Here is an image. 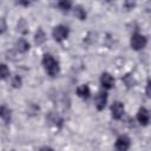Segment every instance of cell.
Listing matches in <instances>:
<instances>
[{
  "label": "cell",
  "mask_w": 151,
  "mask_h": 151,
  "mask_svg": "<svg viewBox=\"0 0 151 151\" xmlns=\"http://www.w3.org/2000/svg\"><path fill=\"white\" fill-rule=\"evenodd\" d=\"M42 65H44L46 72L51 77H55L59 73V71H60L59 63L51 54H44V57H42Z\"/></svg>",
  "instance_id": "1"
},
{
  "label": "cell",
  "mask_w": 151,
  "mask_h": 151,
  "mask_svg": "<svg viewBox=\"0 0 151 151\" xmlns=\"http://www.w3.org/2000/svg\"><path fill=\"white\" fill-rule=\"evenodd\" d=\"M147 44V39L146 37H144L143 34L140 33H134L132 34L131 37V40H130V45L133 50L136 51H139V50H143Z\"/></svg>",
  "instance_id": "2"
},
{
  "label": "cell",
  "mask_w": 151,
  "mask_h": 151,
  "mask_svg": "<svg viewBox=\"0 0 151 151\" xmlns=\"http://www.w3.org/2000/svg\"><path fill=\"white\" fill-rule=\"evenodd\" d=\"M70 34V29L67 26L65 25H58L53 28V32H52V35L54 38L55 41H63L65 40Z\"/></svg>",
  "instance_id": "3"
},
{
  "label": "cell",
  "mask_w": 151,
  "mask_h": 151,
  "mask_svg": "<svg viewBox=\"0 0 151 151\" xmlns=\"http://www.w3.org/2000/svg\"><path fill=\"white\" fill-rule=\"evenodd\" d=\"M130 144H131V142L127 136H119L116 140L114 147L117 151H127L130 147Z\"/></svg>",
  "instance_id": "4"
},
{
  "label": "cell",
  "mask_w": 151,
  "mask_h": 151,
  "mask_svg": "<svg viewBox=\"0 0 151 151\" xmlns=\"http://www.w3.org/2000/svg\"><path fill=\"white\" fill-rule=\"evenodd\" d=\"M106 103H107V93L105 91H99L94 98V104H96L97 110L99 111L104 110V107L106 106Z\"/></svg>",
  "instance_id": "5"
},
{
  "label": "cell",
  "mask_w": 151,
  "mask_h": 151,
  "mask_svg": "<svg viewBox=\"0 0 151 151\" xmlns=\"http://www.w3.org/2000/svg\"><path fill=\"white\" fill-rule=\"evenodd\" d=\"M124 104L122 101H114L111 105V114L113 119H120L124 114Z\"/></svg>",
  "instance_id": "6"
},
{
  "label": "cell",
  "mask_w": 151,
  "mask_h": 151,
  "mask_svg": "<svg viewBox=\"0 0 151 151\" xmlns=\"http://www.w3.org/2000/svg\"><path fill=\"white\" fill-rule=\"evenodd\" d=\"M100 84H101V86H103L104 88H106V90L112 88V87L114 86V78H113L110 73L104 72V73H101V76H100Z\"/></svg>",
  "instance_id": "7"
},
{
  "label": "cell",
  "mask_w": 151,
  "mask_h": 151,
  "mask_svg": "<svg viewBox=\"0 0 151 151\" xmlns=\"http://www.w3.org/2000/svg\"><path fill=\"white\" fill-rule=\"evenodd\" d=\"M137 120L139 122V124H142V125H144V126L150 123V113H149V111H147L145 107H140V109L138 110Z\"/></svg>",
  "instance_id": "8"
},
{
  "label": "cell",
  "mask_w": 151,
  "mask_h": 151,
  "mask_svg": "<svg viewBox=\"0 0 151 151\" xmlns=\"http://www.w3.org/2000/svg\"><path fill=\"white\" fill-rule=\"evenodd\" d=\"M15 48H17L18 52L25 53V52H27V51L29 50V44H28V41H27L26 39L21 38V39H19V40L15 42Z\"/></svg>",
  "instance_id": "9"
},
{
  "label": "cell",
  "mask_w": 151,
  "mask_h": 151,
  "mask_svg": "<svg viewBox=\"0 0 151 151\" xmlns=\"http://www.w3.org/2000/svg\"><path fill=\"white\" fill-rule=\"evenodd\" d=\"M91 94V91H90V87L84 84V85H80L78 88H77V96L80 97L81 99H87Z\"/></svg>",
  "instance_id": "10"
},
{
  "label": "cell",
  "mask_w": 151,
  "mask_h": 151,
  "mask_svg": "<svg viewBox=\"0 0 151 151\" xmlns=\"http://www.w3.org/2000/svg\"><path fill=\"white\" fill-rule=\"evenodd\" d=\"M45 41H46V34H45V32L42 31V28L39 27V28L37 29L35 34H34V42H35L37 45H42Z\"/></svg>",
  "instance_id": "11"
},
{
  "label": "cell",
  "mask_w": 151,
  "mask_h": 151,
  "mask_svg": "<svg viewBox=\"0 0 151 151\" xmlns=\"http://www.w3.org/2000/svg\"><path fill=\"white\" fill-rule=\"evenodd\" d=\"M11 116H12L11 110L6 105H1L0 106V118H2L5 123H9L11 122Z\"/></svg>",
  "instance_id": "12"
},
{
  "label": "cell",
  "mask_w": 151,
  "mask_h": 151,
  "mask_svg": "<svg viewBox=\"0 0 151 151\" xmlns=\"http://www.w3.org/2000/svg\"><path fill=\"white\" fill-rule=\"evenodd\" d=\"M73 12H74V15L79 20H85L86 19V11L81 6H76L74 9H73Z\"/></svg>",
  "instance_id": "13"
},
{
  "label": "cell",
  "mask_w": 151,
  "mask_h": 151,
  "mask_svg": "<svg viewBox=\"0 0 151 151\" xmlns=\"http://www.w3.org/2000/svg\"><path fill=\"white\" fill-rule=\"evenodd\" d=\"M9 77V68L5 64H0V79H7Z\"/></svg>",
  "instance_id": "14"
},
{
  "label": "cell",
  "mask_w": 151,
  "mask_h": 151,
  "mask_svg": "<svg viewBox=\"0 0 151 151\" xmlns=\"http://www.w3.org/2000/svg\"><path fill=\"white\" fill-rule=\"evenodd\" d=\"M58 7L63 11V12H68L72 7V2L71 1H59L58 2Z\"/></svg>",
  "instance_id": "15"
},
{
  "label": "cell",
  "mask_w": 151,
  "mask_h": 151,
  "mask_svg": "<svg viewBox=\"0 0 151 151\" xmlns=\"http://www.w3.org/2000/svg\"><path fill=\"white\" fill-rule=\"evenodd\" d=\"M27 27H28V26H27L26 20H25V19H20V21L18 22V31H19L20 33L25 34V33H27V32H28Z\"/></svg>",
  "instance_id": "16"
},
{
  "label": "cell",
  "mask_w": 151,
  "mask_h": 151,
  "mask_svg": "<svg viewBox=\"0 0 151 151\" xmlns=\"http://www.w3.org/2000/svg\"><path fill=\"white\" fill-rule=\"evenodd\" d=\"M21 84H22V80H21V78L19 76H14L12 78V86L14 88H19L21 86Z\"/></svg>",
  "instance_id": "17"
},
{
  "label": "cell",
  "mask_w": 151,
  "mask_h": 151,
  "mask_svg": "<svg viewBox=\"0 0 151 151\" xmlns=\"http://www.w3.org/2000/svg\"><path fill=\"white\" fill-rule=\"evenodd\" d=\"M7 29V24H6V20L4 18H0V34L5 33Z\"/></svg>",
  "instance_id": "18"
},
{
  "label": "cell",
  "mask_w": 151,
  "mask_h": 151,
  "mask_svg": "<svg viewBox=\"0 0 151 151\" xmlns=\"http://www.w3.org/2000/svg\"><path fill=\"white\" fill-rule=\"evenodd\" d=\"M39 151H54V150L52 147H50V146H42V147H40Z\"/></svg>",
  "instance_id": "19"
},
{
  "label": "cell",
  "mask_w": 151,
  "mask_h": 151,
  "mask_svg": "<svg viewBox=\"0 0 151 151\" xmlns=\"http://www.w3.org/2000/svg\"><path fill=\"white\" fill-rule=\"evenodd\" d=\"M146 94L147 97H150V80H147V84H146Z\"/></svg>",
  "instance_id": "20"
},
{
  "label": "cell",
  "mask_w": 151,
  "mask_h": 151,
  "mask_svg": "<svg viewBox=\"0 0 151 151\" xmlns=\"http://www.w3.org/2000/svg\"><path fill=\"white\" fill-rule=\"evenodd\" d=\"M125 6H127L129 9H131V8L134 6V4H133V2H132V4H131V2H125Z\"/></svg>",
  "instance_id": "21"
},
{
  "label": "cell",
  "mask_w": 151,
  "mask_h": 151,
  "mask_svg": "<svg viewBox=\"0 0 151 151\" xmlns=\"http://www.w3.org/2000/svg\"><path fill=\"white\" fill-rule=\"evenodd\" d=\"M18 4H19V5H24V6H28V5H29L28 1H19Z\"/></svg>",
  "instance_id": "22"
}]
</instances>
